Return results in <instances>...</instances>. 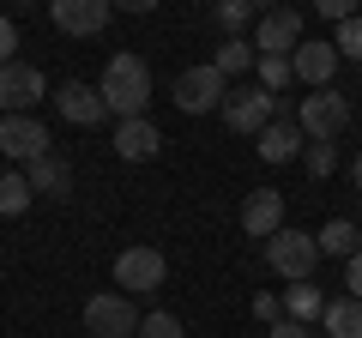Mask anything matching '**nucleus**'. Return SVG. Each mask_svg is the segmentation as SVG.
Here are the masks:
<instances>
[{"label":"nucleus","instance_id":"13","mask_svg":"<svg viewBox=\"0 0 362 338\" xmlns=\"http://www.w3.org/2000/svg\"><path fill=\"white\" fill-rule=\"evenodd\" d=\"M109 13H115L109 0H54L49 6V18L66 30V37H97V30L109 25Z\"/></svg>","mask_w":362,"mask_h":338},{"label":"nucleus","instance_id":"16","mask_svg":"<svg viewBox=\"0 0 362 338\" xmlns=\"http://www.w3.org/2000/svg\"><path fill=\"white\" fill-rule=\"evenodd\" d=\"M302 145H308V133L290 115H278V121H266V133L254 139V151L266 157V163H290V157H302Z\"/></svg>","mask_w":362,"mask_h":338},{"label":"nucleus","instance_id":"7","mask_svg":"<svg viewBox=\"0 0 362 338\" xmlns=\"http://www.w3.org/2000/svg\"><path fill=\"white\" fill-rule=\"evenodd\" d=\"M37 97H49L42 66H30V61L0 66V115H30V109H37Z\"/></svg>","mask_w":362,"mask_h":338},{"label":"nucleus","instance_id":"3","mask_svg":"<svg viewBox=\"0 0 362 338\" xmlns=\"http://www.w3.org/2000/svg\"><path fill=\"white\" fill-rule=\"evenodd\" d=\"M223 97H230V85L211 61L175 73V109H187V115H211V109H223Z\"/></svg>","mask_w":362,"mask_h":338},{"label":"nucleus","instance_id":"32","mask_svg":"<svg viewBox=\"0 0 362 338\" xmlns=\"http://www.w3.org/2000/svg\"><path fill=\"white\" fill-rule=\"evenodd\" d=\"M356 187H362V157H356Z\"/></svg>","mask_w":362,"mask_h":338},{"label":"nucleus","instance_id":"5","mask_svg":"<svg viewBox=\"0 0 362 338\" xmlns=\"http://www.w3.org/2000/svg\"><path fill=\"white\" fill-rule=\"evenodd\" d=\"M266 121H278V97L259 91V85H242V91L223 97V127L230 133H247V139H259L266 133Z\"/></svg>","mask_w":362,"mask_h":338},{"label":"nucleus","instance_id":"15","mask_svg":"<svg viewBox=\"0 0 362 338\" xmlns=\"http://www.w3.org/2000/svg\"><path fill=\"white\" fill-rule=\"evenodd\" d=\"M54 109H61L73 127H97V121L109 115V103H103V91L97 85H85V78H73V85H61L54 91Z\"/></svg>","mask_w":362,"mask_h":338},{"label":"nucleus","instance_id":"31","mask_svg":"<svg viewBox=\"0 0 362 338\" xmlns=\"http://www.w3.org/2000/svg\"><path fill=\"white\" fill-rule=\"evenodd\" d=\"M272 338H308V326H302V320H278V326H272Z\"/></svg>","mask_w":362,"mask_h":338},{"label":"nucleus","instance_id":"19","mask_svg":"<svg viewBox=\"0 0 362 338\" xmlns=\"http://www.w3.org/2000/svg\"><path fill=\"white\" fill-rule=\"evenodd\" d=\"M30 182H25V169H6L0 175V218H18V211H30Z\"/></svg>","mask_w":362,"mask_h":338},{"label":"nucleus","instance_id":"21","mask_svg":"<svg viewBox=\"0 0 362 338\" xmlns=\"http://www.w3.org/2000/svg\"><path fill=\"white\" fill-rule=\"evenodd\" d=\"M211 66H218L223 78H230V73H242V66H254V42H242V37H223V49L211 54Z\"/></svg>","mask_w":362,"mask_h":338},{"label":"nucleus","instance_id":"26","mask_svg":"<svg viewBox=\"0 0 362 338\" xmlns=\"http://www.w3.org/2000/svg\"><path fill=\"white\" fill-rule=\"evenodd\" d=\"M139 338H187V332H181V320H175V314H163V308H157V314H145V320H139Z\"/></svg>","mask_w":362,"mask_h":338},{"label":"nucleus","instance_id":"11","mask_svg":"<svg viewBox=\"0 0 362 338\" xmlns=\"http://www.w3.org/2000/svg\"><path fill=\"white\" fill-rule=\"evenodd\" d=\"M242 230L259 235V242H272V235L284 230V194H278V187H254V194L242 199Z\"/></svg>","mask_w":362,"mask_h":338},{"label":"nucleus","instance_id":"28","mask_svg":"<svg viewBox=\"0 0 362 338\" xmlns=\"http://www.w3.org/2000/svg\"><path fill=\"white\" fill-rule=\"evenodd\" d=\"M13 49H18V25L0 18V66H13Z\"/></svg>","mask_w":362,"mask_h":338},{"label":"nucleus","instance_id":"4","mask_svg":"<svg viewBox=\"0 0 362 338\" xmlns=\"http://www.w3.org/2000/svg\"><path fill=\"white\" fill-rule=\"evenodd\" d=\"M85 332L90 338H133V332H139L133 296H121V290H97V296L85 302Z\"/></svg>","mask_w":362,"mask_h":338},{"label":"nucleus","instance_id":"25","mask_svg":"<svg viewBox=\"0 0 362 338\" xmlns=\"http://www.w3.org/2000/svg\"><path fill=\"white\" fill-rule=\"evenodd\" d=\"M302 163H308V175H332L338 169V151L326 139H308V151H302Z\"/></svg>","mask_w":362,"mask_h":338},{"label":"nucleus","instance_id":"14","mask_svg":"<svg viewBox=\"0 0 362 338\" xmlns=\"http://www.w3.org/2000/svg\"><path fill=\"white\" fill-rule=\"evenodd\" d=\"M157 151H163V133H157L151 115H133V121L115 127V157L121 163H151Z\"/></svg>","mask_w":362,"mask_h":338},{"label":"nucleus","instance_id":"9","mask_svg":"<svg viewBox=\"0 0 362 338\" xmlns=\"http://www.w3.org/2000/svg\"><path fill=\"white\" fill-rule=\"evenodd\" d=\"M296 49H302V13H290V6L259 13V25H254V54H278V61H290Z\"/></svg>","mask_w":362,"mask_h":338},{"label":"nucleus","instance_id":"24","mask_svg":"<svg viewBox=\"0 0 362 338\" xmlns=\"http://www.w3.org/2000/svg\"><path fill=\"white\" fill-rule=\"evenodd\" d=\"M332 49H338V61H362V13H350L344 25H338Z\"/></svg>","mask_w":362,"mask_h":338},{"label":"nucleus","instance_id":"10","mask_svg":"<svg viewBox=\"0 0 362 338\" xmlns=\"http://www.w3.org/2000/svg\"><path fill=\"white\" fill-rule=\"evenodd\" d=\"M0 151L13 163H37V157H49V127L37 115H0Z\"/></svg>","mask_w":362,"mask_h":338},{"label":"nucleus","instance_id":"22","mask_svg":"<svg viewBox=\"0 0 362 338\" xmlns=\"http://www.w3.org/2000/svg\"><path fill=\"white\" fill-rule=\"evenodd\" d=\"M320 314H326V296H320L314 284H296V290H290V320L308 326V320H320Z\"/></svg>","mask_w":362,"mask_h":338},{"label":"nucleus","instance_id":"30","mask_svg":"<svg viewBox=\"0 0 362 338\" xmlns=\"http://www.w3.org/2000/svg\"><path fill=\"white\" fill-rule=\"evenodd\" d=\"M320 18H332V25H344V18H350V0H320Z\"/></svg>","mask_w":362,"mask_h":338},{"label":"nucleus","instance_id":"1","mask_svg":"<svg viewBox=\"0 0 362 338\" xmlns=\"http://www.w3.org/2000/svg\"><path fill=\"white\" fill-rule=\"evenodd\" d=\"M97 91H103L109 115L133 121V115H145V103H151V66H145L133 49H127V54H109L103 78H97Z\"/></svg>","mask_w":362,"mask_h":338},{"label":"nucleus","instance_id":"29","mask_svg":"<svg viewBox=\"0 0 362 338\" xmlns=\"http://www.w3.org/2000/svg\"><path fill=\"white\" fill-rule=\"evenodd\" d=\"M344 284H350V296L362 302V254H350V260H344Z\"/></svg>","mask_w":362,"mask_h":338},{"label":"nucleus","instance_id":"12","mask_svg":"<svg viewBox=\"0 0 362 338\" xmlns=\"http://www.w3.org/2000/svg\"><path fill=\"white\" fill-rule=\"evenodd\" d=\"M290 73H296L308 91H332V78H338V49H332V42H302V49L290 54Z\"/></svg>","mask_w":362,"mask_h":338},{"label":"nucleus","instance_id":"20","mask_svg":"<svg viewBox=\"0 0 362 338\" xmlns=\"http://www.w3.org/2000/svg\"><path fill=\"white\" fill-rule=\"evenodd\" d=\"M314 242H320V254H338V260L362 254V247H356V223H350V218H332L320 235H314Z\"/></svg>","mask_w":362,"mask_h":338},{"label":"nucleus","instance_id":"6","mask_svg":"<svg viewBox=\"0 0 362 338\" xmlns=\"http://www.w3.org/2000/svg\"><path fill=\"white\" fill-rule=\"evenodd\" d=\"M296 127L308 133V139H326V145H332L338 133L350 127V97H338V91H308V97H302V109H296Z\"/></svg>","mask_w":362,"mask_h":338},{"label":"nucleus","instance_id":"18","mask_svg":"<svg viewBox=\"0 0 362 338\" xmlns=\"http://www.w3.org/2000/svg\"><path fill=\"white\" fill-rule=\"evenodd\" d=\"M326 332L332 338H362V302L356 296H338V302H326Z\"/></svg>","mask_w":362,"mask_h":338},{"label":"nucleus","instance_id":"17","mask_svg":"<svg viewBox=\"0 0 362 338\" xmlns=\"http://www.w3.org/2000/svg\"><path fill=\"white\" fill-rule=\"evenodd\" d=\"M25 182H30V194H49V199H61L66 187H73V169H66L61 157L49 151V157H37V163L25 169Z\"/></svg>","mask_w":362,"mask_h":338},{"label":"nucleus","instance_id":"23","mask_svg":"<svg viewBox=\"0 0 362 338\" xmlns=\"http://www.w3.org/2000/svg\"><path fill=\"white\" fill-rule=\"evenodd\" d=\"M254 66H259V91H272V97L296 78V73H290V61H278V54H254Z\"/></svg>","mask_w":362,"mask_h":338},{"label":"nucleus","instance_id":"2","mask_svg":"<svg viewBox=\"0 0 362 338\" xmlns=\"http://www.w3.org/2000/svg\"><path fill=\"white\" fill-rule=\"evenodd\" d=\"M266 260H272V272L278 278H290V284H308V272H314V260H320V242H314L308 230H278L266 242Z\"/></svg>","mask_w":362,"mask_h":338},{"label":"nucleus","instance_id":"27","mask_svg":"<svg viewBox=\"0 0 362 338\" xmlns=\"http://www.w3.org/2000/svg\"><path fill=\"white\" fill-rule=\"evenodd\" d=\"M218 25L235 37L242 25H254V6H242V0H223V6H218Z\"/></svg>","mask_w":362,"mask_h":338},{"label":"nucleus","instance_id":"8","mask_svg":"<svg viewBox=\"0 0 362 338\" xmlns=\"http://www.w3.org/2000/svg\"><path fill=\"white\" fill-rule=\"evenodd\" d=\"M163 272H169V260L157 254V247H121L115 254V284L121 290H133V296H145V290H157L163 284Z\"/></svg>","mask_w":362,"mask_h":338}]
</instances>
